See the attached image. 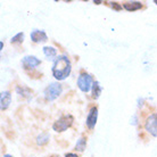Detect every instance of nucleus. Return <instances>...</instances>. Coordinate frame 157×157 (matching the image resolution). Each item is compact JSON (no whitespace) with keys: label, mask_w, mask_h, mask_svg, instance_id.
Instances as JSON below:
<instances>
[{"label":"nucleus","mask_w":157,"mask_h":157,"mask_svg":"<svg viewBox=\"0 0 157 157\" xmlns=\"http://www.w3.org/2000/svg\"><path fill=\"white\" fill-rule=\"evenodd\" d=\"M22 64H23L24 68L26 70H31V68H34V67L39 66L41 64V60L34 57V56H26L24 57L23 60H22Z\"/></svg>","instance_id":"6"},{"label":"nucleus","mask_w":157,"mask_h":157,"mask_svg":"<svg viewBox=\"0 0 157 157\" xmlns=\"http://www.w3.org/2000/svg\"><path fill=\"white\" fill-rule=\"evenodd\" d=\"M100 94H101V86H99V82L94 81V86H92V97L94 99H97L100 96Z\"/></svg>","instance_id":"12"},{"label":"nucleus","mask_w":157,"mask_h":157,"mask_svg":"<svg viewBox=\"0 0 157 157\" xmlns=\"http://www.w3.org/2000/svg\"><path fill=\"white\" fill-rule=\"evenodd\" d=\"M10 101H12V94H10V92L9 91H2L1 92V99H0L1 110L7 109Z\"/></svg>","instance_id":"9"},{"label":"nucleus","mask_w":157,"mask_h":157,"mask_svg":"<svg viewBox=\"0 0 157 157\" xmlns=\"http://www.w3.org/2000/svg\"><path fill=\"white\" fill-rule=\"evenodd\" d=\"M86 138H80L75 145V149L78 150V151H83L86 149Z\"/></svg>","instance_id":"13"},{"label":"nucleus","mask_w":157,"mask_h":157,"mask_svg":"<svg viewBox=\"0 0 157 157\" xmlns=\"http://www.w3.org/2000/svg\"><path fill=\"white\" fill-rule=\"evenodd\" d=\"M49 141V134L46 133V132H43V133H41L38 137V144H39L40 146L42 145H46L47 142Z\"/></svg>","instance_id":"14"},{"label":"nucleus","mask_w":157,"mask_h":157,"mask_svg":"<svg viewBox=\"0 0 157 157\" xmlns=\"http://www.w3.org/2000/svg\"><path fill=\"white\" fill-rule=\"evenodd\" d=\"M31 39L33 42H44V41H47L48 38L46 32L34 30V31L31 32Z\"/></svg>","instance_id":"8"},{"label":"nucleus","mask_w":157,"mask_h":157,"mask_svg":"<svg viewBox=\"0 0 157 157\" xmlns=\"http://www.w3.org/2000/svg\"><path fill=\"white\" fill-rule=\"evenodd\" d=\"M62 91H63V88H62V84H59V83L55 82V83H51L49 86L46 88V90H44V97L47 100H55L56 98H58L59 94H62Z\"/></svg>","instance_id":"3"},{"label":"nucleus","mask_w":157,"mask_h":157,"mask_svg":"<svg viewBox=\"0 0 157 157\" xmlns=\"http://www.w3.org/2000/svg\"><path fill=\"white\" fill-rule=\"evenodd\" d=\"M71 70L72 66L68 57L65 55L58 56L55 59L54 65H52V75L55 76V78L62 81L71 74Z\"/></svg>","instance_id":"1"},{"label":"nucleus","mask_w":157,"mask_h":157,"mask_svg":"<svg viewBox=\"0 0 157 157\" xmlns=\"http://www.w3.org/2000/svg\"><path fill=\"white\" fill-rule=\"evenodd\" d=\"M65 157H78V155L76 154H66Z\"/></svg>","instance_id":"17"},{"label":"nucleus","mask_w":157,"mask_h":157,"mask_svg":"<svg viewBox=\"0 0 157 157\" xmlns=\"http://www.w3.org/2000/svg\"><path fill=\"white\" fill-rule=\"evenodd\" d=\"M92 86H94L92 76L88 73H81L78 78V86L80 88V90L83 92H88L92 88Z\"/></svg>","instance_id":"4"},{"label":"nucleus","mask_w":157,"mask_h":157,"mask_svg":"<svg viewBox=\"0 0 157 157\" xmlns=\"http://www.w3.org/2000/svg\"><path fill=\"white\" fill-rule=\"evenodd\" d=\"M43 52L48 57V59H54L57 56V50L54 47H44L43 48Z\"/></svg>","instance_id":"11"},{"label":"nucleus","mask_w":157,"mask_h":157,"mask_svg":"<svg viewBox=\"0 0 157 157\" xmlns=\"http://www.w3.org/2000/svg\"><path fill=\"white\" fill-rule=\"evenodd\" d=\"M123 7L125 8L128 12H136L142 7V5L141 2H138V1H131V2H125L123 5Z\"/></svg>","instance_id":"10"},{"label":"nucleus","mask_w":157,"mask_h":157,"mask_svg":"<svg viewBox=\"0 0 157 157\" xmlns=\"http://www.w3.org/2000/svg\"><path fill=\"white\" fill-rule=\"evenodd\" d=\"M97 117H98V109H97V107H92L88 114V117H86V126L90 130L94 129L96 125Z\"/></svg>","instance_id":"7"},{"label":"nucleus","mask_w":157,"mask_h":157,"mask_svg":"<svg viewBox=\"0 0 157 157\" xmlns=\"http://www.w3.org/2000/svg\"><path fill=\"white\" fill-rule=\"evenodd\" d=\"M4 157H13V156H10V155H5Z\"/></svg>","instance_id":"18"},{"label":"nucleus","mask_w":157,"mask_h":157,"mask_svg":"<svg viewBox=\"0 0 157 157\" xmlns=\"http://www.w3.org/2000/svg\"><path fill=\"white\" fill-rule=\"evenodd\" d=\"M155 4H156V5H157V0H155Z\"/></svg>","instance_id":"19"},{"label":"nucleus","mask_w":157,"mask_h":157,"mask_svg":"<svg viewBox=\"0 0 157 157\" xmlns=\"http://www.w3.org/2000/svg\"><path fill=\"white\" fill-rule=\"evenodd\" d=\"M112 7L113 8H115V9H117V10H120V9H121V6H120V5L117 4V2H112Z\"/></svg>","instance_id":"16"},{"label":"nucleus","mask_w":157,"mask_h":157,"mask_svg":"<svg viewBox=\"0 0 157 157\" xmlns=\"http://www.w3.org/2000/svg\"><path fill=\"white\" fill-rule=\"evenodd\" d=\"M24 39V33H18V34H16L15 36H13L12 40H10V42L12 43H16V42H22Z\"/></svg>","instance_id":"15"},{"label":"nucleus","mask_w":157,"mask_h":157,"mask_svg":"<svg viewBox=\"0 0 157 157\" xmlns=\"http://www.w3.org/2000/svg\"><path fill=\"white\" fill-rule=\"evenodd\" d=\"M145 129L153 137H157V114H151L148 116L145 123Z\"/></svg>","instance_id":"5"},{"label":"nucleus","mask_w":157,"mask_h":157,"mask_svg":"<svg viewBox=\"0 0 157 157\" xmlns=\"http://www.w3.org/2000/svg\"><path fill=\"white\" fill-rule=\"evenodd\" d=\"M73 121H74L73 116H71V115H64V116L58 118V120L54 123L52 129H54V131H56V132H64L65 130H67L72 124H73Z\"/></svg>","instance_id":"2"}]
</instances>
